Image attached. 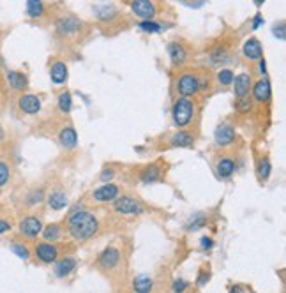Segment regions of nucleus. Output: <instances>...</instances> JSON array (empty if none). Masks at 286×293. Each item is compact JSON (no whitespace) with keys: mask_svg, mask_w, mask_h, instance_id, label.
Returning <instances> with one entry per match:
<instances>
[{"mask_svg":"<svg viewBox=\"0 0 286 293\" xmlns=\"http://www.w3.org/2000/svg\"><path fill=\"white\" fill-rule=\"evenodd\" d=\"M25 9H27V14L30 18H41L44 14V4L39 2V0H28Z\"/></svg>","mask_w":286,"mask_h":293,"instance_id":"nucleus-30","label":"nucleus"},{"mask_svg":"<svg viewBox=\"0 0 286 293\" xmlns=\"http://www.w3.org/2000/svg\"><path fill=\"white\" fill-rule=\"evenodd\" d=\"M113 209L122 216H141V214H145L143 203L140 200L133 198V196H119L113 202Z\"/></svg>","mask_w":286,"mask_h":293,"instance_id":"nucleus-3","label":"nucleus"},{"mask_svg":"<svg viewBox=\"0 0 286 293\" xmlns=\"http://www.w3.org/2000/svg\"><path fill=\"white\" fill-rule=\"evenodd\" d=\"M57 105H59V110L64 113V115H67V113L71 112V108H73V97H71V92H62V94L59 95V101H57Z\"/></svg>","mask_w":286,"mask_h":293,"instance_id":"nucleus-32","label":"nucleus"},{"mask_svg":"<svg viewBox=\"0 0 286 293\" xmlns=\"http://www.w3.org/2000/svg\"><path fill=\"white\" fill-rule=\"evenodd\" d=\"M274 35H276L279 41H284L286 32H284V21H279V23L274 25Z\"/></svg>","mask_w":286,"mask_h":293,"instance_id":"nucleus-41","label":"nucleus"},{"mask_svg":"<svg viewBox=\"0 0 286 293\" xmlns=\"http://www.w3.org/2000/svg\"><path fill=\"white\" fill-rule=\"evenodd\" d=\"M46 203H48V207L52 210H64L67 207V203H69V200H67V194L62 191H53L50 192L48 196H46Z\"/></svg>","mask_w":286,"mask_h":293,"instance_id":"nucleus-21","label":"nucleus"},{"mask_svg":"<svg viewBox=\"0 0 286 293\" xmlns=\"http://www.w3.org/2000/svg\"><path fill=\"white\" fill-rule=\"evenodd\" d=\"M233 94L237 99H244L249 95L253 87V80H251V74L249 73H241L233 78Z\"/></svg>","mask_w":286,"mask_h":293,"instance_id":"nucleus-12","label":"nucleus"},{"mask_svg":"<svg viewBox=\"0 0 286 293\" xmlns=\"http://www.w3.org/2000/svg\"><path fill=\"white\" fill-rule=\"evenodd\" d=\"M242 53L248 60H253V62H258V60L263 59V48L262 42L258 41L256 37H249L244 41L242 44Z\"/></svg>","mask_w":286,"mask_h":293,"instance_id":"nucleus-14","label":"nucleus"},{"mask_svg":"<svg viewBox=\"0 0 286 293\" xmlns=\"http://www.w3.org/2000/svg\"><path fill=\"white\" fill-rule=\"evenodd\" d=\"M228 293H246V288L242 284H233V286L228 290Z\"/></svg>","mask_w":286,"mask_h":293,"instance_id":"nucleus-47","label":"nucleus"},{"mask_svg":"<svg viewBox=\"0 0 286 293\" xmlns=\"http://www.w3.org/2000/svg\"><path fill=\"white\" fill-rule=\"evenodd\" d=\"M189 286H191V283H189V281L178 277V279H175L173 284H171V291H173V293H184L185 290H189Z\"/></svg>","mask_w":286,"mask_h":293,"instance_id":"nucleus-38","label":"nucleus"},{"mask_svg":"<svg viewBox=\"0 0 286 293\" xmlns=\"http://www.w3.org/2000/svg\"><path fill=\"white\" fill-rule=\"evenodd\" d=\"M235 136H237V133H235V127L231 126V124L228 122H223L217 126V129L214 131V140H216V143L219 146H228L231 145L235 141Z\"/></svg>","mask_w":286,"mask_h":293,"instance_id":"nucleus-11","label":"nucleus"},{"mask_svg":"<svg viewBox=\"0 0 286 293\" xmlns=\"http://www.w3.org/2000/svg\"><path fill=\"white\" fill-rule=\"evenodd\" d=\"M50 78H52V81L55 85L64 83V81L67 80V66H66V62H62V60H57V62H53L52 67H50Z\"/></svg>","mask_w":286,"mask_h":293,"instance_id":"nucleus-22","label":"nucleus"},{"mask_svg":"<svg viewBox=\"0 0 286 293\" xmlns=\"http://www.w3.org/2000/svg\"><path fill=\"white\" fill-rule=\"evenodd\" d=\"M42 231V223L39 217L35 216H27L21 219L20 223V233L27 238H35L37 235H41Z\"/></svg>","mask_w":286,"mask_h":293,"instance_id":"nucleus-10","label":"nucleus"},{"mask_svg":"<svg viewBox=\"0 0 286 293\" xmlns=\"http://www.w3.org/2000/svg\"><path fill=\"white\" fill-rule=\"evenodd\" d=\"M129 6L131 11L138 18H141V21L154 20V16L157 14V6L150 0H133V2H129Z\"/></svg>","mask_w":286,"mask_h":293,"instance_id":"nucleus-8","label":"nucleus"},{"mask_svg":"<svg viewBox=\"0 0 286 293\" xmlns=\"http://www.w3.org/2000/svg\"><path fill=\"white\" fill-rule=\"evenodd\" d=\"M18 106H20V110L23 113H27V115H35V113L41 112V99L37 97V95L34 94H23L20 99H18Z\"/></svg>","mask_w":286,"mask_h":293,"instance_id":"nucleus-15","label":"nucleus"},{"mask_svg":"<svg viewBox=\"0 0 286 293\" xmlns=\"http://www.w3.org/2000/svg\"><path fill=\"white\" fill-rule=\"evenodd\" d=\"M272 173V163L269 157H260L258 164H256V175H258L260 182H267Z\"/></svg>","mask_w":286,"mask_h":293,"instance_id":"nucleus-27","label":"nucleus"},{"mask_svg":"<svg viewBox=\"0 0 286 293\" xmlns=\"http://www.w3.org/2000/svg\"><path fill=\"white\" fill-rule=\"evenodd\" d=\"M200 248L203 249V251H209V249L214 248V238L212 237H202L200 238Z\"/></svg>","mask_w":286,"mask_h":293,"instance_id":"nucleus-42","label":"nucleus"},{"mask_svg":"<svg viewBox=\"0 0 286 293\" xmlns=\"http://www.w3.org/2000/svg\"><path fill=\"white\" fill-rule=\"evenodd\" d=\"M138 28H141L147 34H159V32H163V23H157L154 20H147V21H140Z\"/></svg>","mask_w":286,"mask_h":293,"instance_id":"nucleus-34","label":"nucleus"},{"mask_svg":"<svg viewBox=\"0 0 286 293\" xmlns=\"http://www.w3.org/2000/svg\"><path fill=\"white\" fill-rule=\"evenodd\" d=\"M80 28H81V21L76 16H62L57 21V32L60 35H66V37L78 34Z\"/></svg>","mask_w":286,"mask_h":293,"instance_id":"nucleus-13","label":"nucleus"},{"mask_svg":"<svg viewBox=\"0 0 286 293\" xmlns=\"http://www.w3.org/2000/svg\"><path fill=\"white\" fill-rule=\"evenodd\" d=\"M113 175H115V171H113V168H105V170L101 171V175H99V178H101L103 182H108V180H112L113 178Z\"/></svg>","mask_w":286,"mask_h":293,"instance_id":"nucleus-43","label":"nucleus"},{"mask_svg":"<svg viewBox=\"0 0 286 293\" xmlns=\"http://www.w3.org/2000/svg\"><path fill=\"white\" fill-rule=\"evenodd\" d=\"M263 25V16H262V13H256L255 14V18H253V30H256V28H260Z\"/></svg>","mask_w":286,"mask_h":293,"instance_id":"nucleus-44","label":"nucleus"},{"mask_svg":"<svg viewBox=\"0 0 286 293\" xmlns=\"http://www.w3.org/2000/svg\"><path fill=\"white\" fill-rule=\"evenodd\" d=\"M7 81L14 90H25L28 87V78L20 71H7Z\"/></svg>","mask_w":286,"mask_h":293,"instance_id":"nucleus-26","label":"nucleus"},{"mask_svg":"<svg viewBox=\"0 0 286 293\" xmlns=\"http://www.w3.org/2000/svg\"><path fill=\"white\" fill-rule=\"evenodd\" d=\"M258 73L262 74V78H267V62H265V59L258 60Z\"/></svg>","mask_w":286,"mask_h":293,"instance_id":"nucleus-45","label":"nucleus"},{"mask_svg":"<svg viewBox=\"0 0 286 293\" xmlns=\"http://www.w3.org/2000/svg\"><path fill=\"white\" fill-rule=\"evenodd\" d=\"M67 231L74 240H88L94 235H98L99 221L90 210H85L80 205H76L67 216Z\"/></svg>","mask_w":286,"mask_h":293,"instance_id":"nucleus-1","label":"nucleus"},{"mask_svg":"<svg viewBox=\"0 0 286 293\" xmlns=\"http://www.w3.org/2000/svg\"><path fill=\"white\" fill-rule=\"evenodd\" d=\"M216 78H217V81L223 85V87H230V85L233 83L235 74H233V71H231V69H228V67H223V69L217 71Z\"/></svg>","mask_w":286,"mask_h":293,"instance_id":"nucleus-33","label":"nucleus"},{"mask_svg":"<svg viewBox=\"0 0 286 293\" xmlns=\"http://www.w3.org/2000/svg\"><path fill=\"white\" fill-rule=\"evenodd\" d=\"M120 262H122V253H120V249L115 248V246H108V248H105L99 253L98 262L96 263L103 270H115L120 265Z\"/></svg>","mask_w":286,"mask_h":293,"instance_id":"nucleus-5","label":"nucleus"},{"mask_svg":"<svg viewBox=\"0 0 286 293\" xmlns=\"http://www.w3.org/2000/svg\"><path fill=\"white\" fill-rule=\"evenodd\" d=\"M210 281V270L209 269H202L200 270V274H198V277H196V284L198 286H205L207 283Z\"/></svg>","mask_w":286,"mask_h":293,"instance_id":"nucleus-39","label":"nucleus"},{"mask_svg":"<svg viewBox=\"0 0 286 293\" xmlns=\"http://www.w3.org/2000/svg\"><path fill=\"white\" fill-rule=\"evenodd\" d=\"M171 146H178V149H185V146L195 145V136L187 131H177L173 136L170 138Z\"/></svg>","mask_w":286,"mask_h":293,"instance_id":"nucleus-24","label":"nucleus"},{"mask_svg":"<svg viewBox=\"0 0 286 293\" xmlns=\"http://www.w3.org/2000/svg\"><path fill=\"white\" fill-rule=\"evenodd\" d=\"M251 90L255 101L258 103H269L270 97H272V87H270V81L267 78H262V80L256 81L251 87Z\"/></svg>","mask_w":286,"mask_h":293,"instance_id":"nucleus-17","label":"nucleus"},{"mask_svg":"<svg viewBox=\"0 0 286 293\" xmlns=\"http://www.w3.org/2000/svg\"><path fill=\"white\" fill-rule=\"evenodd\" d=\"M196 113V106L193 99L187 97H177V101L171 106V119L177 127H185L193 122Z\"/></svg>","mask_w":286,"mask_h":293,"instance_id":"nucleus-2","label":"nucleus"},{"mask_svg":"<svg viewBox=\"0 0 286 293\" xmlns=\"http://www.w3.org/2000/svg\"><path fill=\"white\" fill-rule=\"evenodd\" d=\"M42 202H44V191H42L41 187L32 189V191L25 196V203H27L28 207H37V205H41Z\"/></svg>","mask_w":286,"mask_h":293,"instance_id":"nucleus-31","label":"nucleus"},{"mask_svg":"<svg viewBox=\"0 0 286 293\" xmlns=\"http://www.w3.org/2000/svg\"><path fill=\"white\" fill-rule=\"evenodd\" d=\"M216 171H217V177L219 178H230L231 175L237 171V163H235L233 157L224 156V157H221V159L217 161Z\"/></svg>","mask_w":286,"mask_h":293,"instance_id":"nucleus-19","label":"nucleus"},{"mask_svg":"<svg viewBox=\"0 0 286 293\" xmlns=\"http://www.w3.org/2000/svg\"><path fill=\"white\" fill-rule=\"evenodd\" d=\"M205 226H207V217L202 216V214H198V216H195V217L189 219V223L185 224V230L187 231H198V230H202V228H205Z\"/></svg>","mask_w":286,"mask_h":293,"instance_id":"nucleus-35","label":"nucleus"},{"mask_svg":"<svg viewBox=\"0 0 286 293\" xmlns=\"http://www.w3.org/2000/svg\"><path fill=\"white\" fill-rule=\"evenodd\" d=\"M7 231H11V223H7V221L0 219V235L7 233Z\"/></svg>","mask_w":286,"mask_h":293,"instance_id":"nucleus-46","label":"nucleus"},{"mask_svg":"<svg viewBox=\"0 0 286 293\" xmlns=\"http://www.w3.org/2000/svg\"><path fill=\"white\" fill-rule=\"evenodd\" d=\"M228 60H230V53H228V50L224 48V46H216V48L210 52V62H212L214 66H223V64H226Z\"/></svg>","mask_w":286,"mask_h":293,"instance_id":"nucleus-29","label":"nucleus"},{"mask_svg":"<svg viewBox=\"0 0 286 293\" xmlns=\"http://www.w3.org/2000/svg\"><path fill=\"white\" fill-rule=\"evenodd\" d=\"M41 235L44 238V242L53 244V242L60 240V237H62V226H60V223H50L46 226H42Z\"/></svg>","mask_w":286,"mask_h":293,"instance_id":"nucleus-23","label":"nucleus"},{"mask_svg":"<svg viewBox=\"0 0 286 293\" xmlns=\"http://www.w3.org/2000/svg\"><path fill=\"white\" fill-rule=\"evenodd\" d=\"M161 177H163V166H161L159 163H152L149 164V166H145L143 170L140 171V180L143 184H154V182L161 180Z\"/></svg>","mask_w":286,"mask_h":293,"instance_id":"nucleus-18","label":"nucleus"},{"mask_svg":"<svg viewBox=\"0 0 286 293\" xmlns=\"http://www.w3.org/2000/svg\"><path fill=\"white\" fill-rule=\"evenodd\" d=\"M59 141H60V145H62L66 150L76 149V145H78V133H76V129H74L73 126L62 127V131L59 133Z\"/></svg>","mask_w":286,"mask_h":293,"instance_id":"nucleus-20","label":"nucleus"},{"mask_svg":"<svg viewBox=\"0 0 286 293\" xmlns=\"http://www.w3.org/2000/svg\"><path fill=\"white\" fill-rule=\"evenodd\" d=\"M96 14H98V20L101 21H108V20H113V18L119 14L117 7L113 4H103V6H96L94 7Z\"/></svg>","mask_w":286,"mask_h":293,"instance_id":"nucleus-28","label":"nucleus"},{"mask_svg":"<svg viewBox=\"0 0 286 293\" xmlns=\"http://www.w3.org/2000/svg\"><path fill=\"white\" fill-rule=\"evenodd\" d=\"M78 269V260L73 258V256H66V258H59L53 265V274L59 279H66L69 277L74 270Z\"/></svg>","mask_w":286,"mask_h":293,"instance_id":"nucleus-9","label":"nucleus"},{"mask_svg":"<svg viewBox=\"0 0 286 293\" xmlns=\"http://www.w3.org/2000/svg\"><path fill=\"white\" fill-rule=\"evenodd\" d=\"M120 194V187L113 182H106V184L99 185L98 189L92 191V200L96 203H110L115 202Z\"/></svg>","mask_w":286,"mask_h":293,"instance_id":"nucleus-6","label":"nucleus"},{"mask_svg":"<svg viewBox=\"0 0 286 293\" xmlns=\"http://www.w3.org/2000/svg\"><path fill=\"white\" fill-rule=\"evenodd\" d=\"M9 178H11V166L6 161H0V187H4L9 182Z\"/></svg>","mask_w":286,"mask_h":293,"instance_id":"nucleus-37","label":"nucleus"},{"mask_svg":"<svg viewBox=\"0 0 286 293\" xmlns=\"http://www.w3.org/2000/svg\"><path fill=\"white\" fill-rule=\"evenodd\" d=\"M251 106H253V101L249 97L239 99V101H237V110H239V112H242V113L249 112V110H251Z\"/></svg>","mask_w":286,"mask_h":293,"instance_id":"nucleus-40","label":"nucleus"},{"mask_svg":"<svg viewBox=\"0 0 286 293\" xmlns=\"http://www.w3.org/2000/svg\"><path fill=\"white\" fill-rule=\"evenodd\" d=\"M166 50H168V55H170L171 62H173V66H184V64L187 62V50H185V46L182 44V42H178V41L168 42Z\"/></svg>","mask_w":286,"mask_h":293,"instance_id":"nucleus-16","label":"nucleus"},{"mask_svg":"<svg viewBox=\"0 0 286 293\" xmlns=\"http://www.w3.org/2000/svg\"><path fill=\"white\" fill-rule=\"evenodd\" d=\"M177 92L180 97H187L191 99L193 95H196L200 92V80H198V74L191 73V71H187V73H184L180 78L177 80Z\"/></svg>","mask_w":286,"mask_h":293,"instance_id":"nucleus-4","label":"nucleus"},{"mask_svg":"<svg viewBox=\"0 0 286 293\" xmlns=\"http://www.w3.org/2000/svg\"><path fill=\"white\" fill-rule=\"evenodd\" d=\"M34 253H35V256H37L39 262L46 263V265L55 263L60 256L59 248H57L55 244H50V242H37V244L34 246Z\"/></svg>","mask_w":286,"mask_h":293,"instance_id":"nucleus-7","label":"nucleus"},{"mask_svg":"<svg viewBox=\"0 0 286 293\" xmlns=\"http://www.w3.org/2000/svg\"><path fill=\"white\" fill-rule=\"evenodd\" d=\"M154 290V281L152 277L140 274L133 279V291L134 293H152Z\"/></svg>","mask_w":286,"mask_h":293,"instance_id":"nucleus-25","label":"nucleus"},{"mask_svg":"<svg viewBox=\"0 0 286 293\" xmlns=\"http://www.w3.org/2000/svg\"><path fill=\"white\" fill-rule=\"evenodd\" d=\"M11 251H13L14 255H16L18 258H21V260L30 258V249H28L25 244H21V242L13 240V244H11Z\"/></svg>","mask_w":286,"mask_h":293,"instance_id":"nucleus-36","label":"nucleus"},{"mask_svg":"<svg viewBox=\"0 0 286 293\" xmlns=\"http://www.w3.org/2000/svg\"><path fill=\"white\" fill-rule=\"evenodd\" d=\"M2 138H4V131L0 129V140H2Z\"/></svg>","mask_w":286,"mask_h":293,"instance_id":"nucleus-48","label":"nucleus"}]
</instances>
